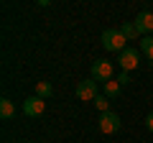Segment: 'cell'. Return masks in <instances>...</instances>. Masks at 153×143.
Masks as SVG:
<instances>
[{"label":"cell","mask_w":153,"mask_h":143,"mask_svg":"<svg viewBox=\"0 0 153 143\" xmlns=\"http://www.w3.org/2000/svg\"><path fill=\"white\" fill-rule=\"evenodd\" d=\"M120 89H123V84L117 82V79H110V82H105V97H107V100L117 97V95H120Z\"/></svg>","instance_id":"obj_9"},{"label":"cell","mask_w":153,"mask_h":143,"mask_svg":"<svg viewBox=\"0 0 153 143\" xmlns=\"http://www.w3.org/2000/svg\"><path fill=\"white\" fill-rule=\"evenodd\" d=\"M146 128L153 133V112H148V115H146Z\"/></svg>","instance_id":"obj_15"},{"label":"cell","mask_w":153,"mask_h":143,"mask_svg":"<svg viewBox=\"0 0 153 143\" xmlns=\"http://www.w3.org/2000/svg\"><path fill=\"white\" fill-rule=\"evenodd\" d=\"M112 74H115V66H112V61H107V59H97L92 64V79L94 82H110L112 79Z\"/></svg>","instance_id":"obj_2"},{"label":"cell","mask_w":153,"mask_h":143,"mask_svg":"<svg viewBox=\"0 0 153 143\" xmlns=\"http://www.w3.org/2000/svg\"><path fill=\"white\" fill-rule=\"evenodd\" d=\"M76 97L82 100V102H94V100H97V82H94L92 77L76 82Z\"/></svg>","instance_id":"obj_3"},{"label":"cell","mask_w":153,"mask_h":143,"mask_svg":"<svg viewBox=\"0 0 153 143\" xmlns=\"http://www.w3.org/2000/svg\"><path fill=\"white\" fill-rule=\"evenodd\" d=\"M133 23H135V28H138L140 36H151V31H153V13L151 10H140Z\"/></svg>","instance_id":"obj_7"},{"label":"cell","mask_w":153,"mask_h":143,"mask_svg":"<svg viewBox=\"0 0 153 143\" xmlns=\"http://www.w3.org/2000/svg\"><path fill=\"white\" fill-rule=\"evenodd\" d=\"M117 82L120 84H130L133 79H130V72H120V74H117Z\"/></svg>","instance_id":"obj_14"},{"label":"cell","mask_w":153,"mask_h":143,"mask_svg":"<svg viewBox=\"0 0 153 143\" xmlns=\"http://www.w3.org/2000/svg\"><path fill=\"white\" fill-rule=\"evenodd\" d=\"M140 51L146 54V59L153 64V36H143L140 39Z\"/></svg>","instance_id":"obj_11"},{"label":"cell","mask_w":153,"mask_h":143,"mask_svg":"<svg viewBox=\"0 0 153 143\" xmlns=\"http://www.w3.org/2000/svg\"><path fill=\"white\" fill-rule=\"evenodd\" d=\"M138 59H140V54H138V49H125L123 54H117V64H120L123 72H130L138 66Z\"/></svg>","instance_id":"obj_5"},{"label":"cell","mask_w":153,"mask_h":143,"mask_svg":"<svg viewBox=\"0 0 153 143\" xmlns=\"http://www.w3.org/2000/svg\"><path fill=\"white\" fill-rule=\"evenodd\" d=\"M120 125H123L120 118H117V112H112V110H110V112H102L100 120H97L100 133H107V136H110V133H117V130H120Z\"/></svg>","instance_id":"obj_4"},{"label":"cell","mask_w":153,"mask_h":143,"mask_svg":"<svg viewBox=\"0 0 153 143\" xmlns=\"http://www.w3.org/2000/svg\"><path fill=\"white\" fill-rule=\"evenodd\" d=\"M51 95H54V87H51V82H36V97L49 100Z\"/></svg>","instance_id":"obj_10"},{"label":"cell","mask_w":153,"mask_h":143,"mask_svg":"<svg viewBox=\"0 0 153 143\" xmlns=\"http://www.w3.org/2000/svg\"><path fill=\"white\" fill-rule=\"evenodd\" d=\"M94 107L100 110V115H102V112H110V100L105 97V95H97V100H94Z\"/></svg>","instance_id":"obj_13"},{"label":"cell","mask_w":153,"mask_h":143,"mask_svg":"<svg viewBox=\"0 0 153 143\" xmlns=\"http://www.w3.org/2000/svg\"><path fill=\"white\" fill-rule=\"evenodd\" d=\"M13 115H16V105H13L8 97H3L0 100V118H3V120H10Z\"/></svg>","instance_id":"obj_8"},{"label":"cell","mask_w":153,"mask_h":143,"mask_svg":"<svg viewBox=\"0 0 153 143\" xmlns=\"http://www.w3.org/2000/svg\"><path fill=\"white\" fill-rule=\"evenodd\" d=\"M120 33L125 36L128 41H138V36H140L138 28H135V23H123V26H120Z\"/></svg>","instance_id":"obj_12"},{"label":"cell","mask_w":153,"mask_h":143,"mask_svg":"<svg viewBox=\"0 0 153 143\" xmlns=\"http://www.w3.org/2000/svg\"><path fill=\"white\" fill-rule=\"evenodd\" d=\"M100 41H102V46L107 51H117V54H123V51L128 49V46H125L128 39L120 33V28H107V31H102V39H100Z\"/></svg>","instance_id":"obj_1"},{"label":"cell","mask_w":153,"mask_h":143,"mask_svg":"<svg viewBox=\"0 0 153 143\" xmlns=\"http://www.w3.org/2000/svg\"><path fill=\"white\" fill-rule=\"evenodd\" d=\"M44 110H46V102L41 97H28L26 102H23V112H26L28 118H38V115H44Z\"/></svg>","instance_id":"obj_6"}]
</instances>
